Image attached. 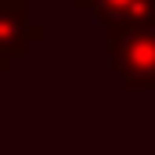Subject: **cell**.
<instances>
[{
    "instance_id": "6da1fadb",
    "label": "cell",
    "mask_w": 155,
    "mask_h": 155,
    "mask_svg": "<svg viewBox=\"0 0 155 155\" xmlns=\"http://www.w3.org/2000/svg\"><path fill=\"white\" fill-rule=\"evenodd\" d=\"M108 58L116 76L134 90H155V18L108 29Z\"/></svg>"
},
{
    "instance_id": "7a4b0ae2",
    "label": "cell",
    "mask_w": 155,
    "mask_h": 155,
    "mask_svg": "<svg viewBox=\"0 0 155 155\" xmlns=\"http://www.w3.org/2000/svg\"><path fill=\"white\" fill-rule=\"evenodd\" d=\"M40 36L43 29L29 18V0H0V51L4 54L18 58Z\"/></svg>"
},
{
    "instance_id": "3957f363",
    "label": "cell",
    "mask_w": 155,
    "mask_h": 155,
    "mask_svg": "<svg viewBox=\"0 0 155 155\" xmlns=\"http://www.w3.org/2000/svg\"><path fill=\"white\" fill-rule=\"evenodd\" d=\"M76 7L90 11L108 29L112 25H130V22L155 18V0H76Z\"/></svg>"
},
{
    "instance_id": "277c9868",
    "label": "cell",
    "mask_w": 155,
    "mask_h": 155,
    "mask_svg": "<svg viewBox=\"0 0 155 155\" xmlns=\"http://www.w3.org/2000/svg\"><path fill=\"white\" fill-rule=\"evenodd\" d=\"M7 65H11V54H4V51H0V76L7 72Z\"/></svg>"
}]
</instances>
